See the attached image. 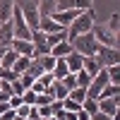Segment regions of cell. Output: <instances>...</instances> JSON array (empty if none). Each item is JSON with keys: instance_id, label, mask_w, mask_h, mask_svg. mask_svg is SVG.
<instances>
[{"instance_id": "5", "label": "cell", "mask_w": 120, "mask_h": 120, "mask_svg": "<svg viewBox=\"0 0 120 120\" xmlns=\"http://www.w3.org/2000/svg\"><path fill=\"white\" fill-rule=\"evenodd\" d=\"M96 63L98 67H111V65H120V48H111V46H98L96 51Z\"/></svg>"}, {"instance_id": "27", "label": "cell", "mask_w": 120, "mask_h": 120, "mask_svg": "<svg viewBox=\"0 0 120 120\" xmlns=\"http://www.w3.org/2000/svg\"><path fill=\"white\" fill-rule=\"evenodd\" d=\"M17 77L19 75H15L12 70H3V67H0V79H3V82H15Z\"/></svg>"}, {"instance_id": "12", "label": "cell", "mask_w": 120, "mask_h": 120, "mask_svg": "<svg viewBox=\"0 0 120 120\" xmlns=\"http://www.w3.org/2000/svg\"><path fill=\"white\" fill-rule=\"evenodd\" d=\"M48 53H51L53 58H65L67 53H72V43H70L67 38H65V41L55 43V46H53V48H51V51H48Z\"/></svg>"}, {"instance_id": "15", "label": "cell", "mask_w": 120, "mask_h": 120, "mask_svg": "<svg viewBox=\"0 0 120 120\" xmlns=\"http://www.w3.org/2000/svg\"><path fill=\"white\" fill-rule=\"evenodd\" d=\"M65 38H67V31H65V29H60V31H53V34H46V46H48V51H51L55 43L65 41Z\"/></svg>"}, {"instance_id": "1", "label": "cell", "mask_w": 120, "mask_h": 120, "mask_svg": "<svg viewBox=\"0 0 120 120\" xmlns=\"http://www.w3.org/2000/svg\"><path fill=\"white\" fill-rule=\"evenodd\" d=\"M96 12H94V7L91 10H84V12H79L72 22H70V26L65 29L67 31V41L70 38H75V36H79V34H86V31H91V26H94V22H96Z\"/></svg>"}, {"instance_id": "25", "label": "cell", "mask_w": 120, "mask_h": 120, "mask_svg": "<svg viewBox=\"0 0 120 120\" xmlns=\"http://www.w3.org/2000/svg\"><path fill=\"white\" fill-rule=\"evenodd\" d=\"M22 101H24L26 106H34V103H36V91H31V89H24V91H22Z\"/></svg>"}, {"instance_id": "7", "label": "cell", "mask_w": 120, "mask_h": 120, "mask_svg": "<svg viewBox=\"0 0 120 120\" xmlns=\"http://www.w3.org/2000/svg\"><path fill=\"white\" fill-rule=\"evenodd\" d=\"M7 48H12L17 55H34V46L29 38H12Z\"/></svg>"}, {"instance_id": "30", "label": "cell", "mask_w": 120, "mask_h": 120, "mask_svg": "<svg viewBox=\"0 0 120 120\" xmlns=\"http://www.w3.org/2000/svg\"><path fill=\"white\" fill-rule=\"evenodd\" d=\"M17 118V113H15V108H7V111L0 115V120H15Z\"/></svg>"}, {"instance_id": "8", "label": "cell", "mask_w": 120, "mask_h": 120, "mask_svg": "<svg viewBox=\"0 0 120 120\" xmlns=\"http://www.w3.org/2000/svg\"><path fill=\"white\" fill-rule=\"evenodd\" d=\"M98 111L106 113V115L120 113V96H115V98H98Z\"/></svg>"}, {"instance_id": "2", "label": "cell", "mask_w": 120, "mask_h": 120, "mask_svg": "<svg viewBox=\"0 0 120 120\" xmlns=\"http://www.w3.org/2000/svg\"><path fill=\"white\" fill-rule=\"evenodd\" d=\"M70 43H72V51L79 53L82 58H91V55H96V51H98V41L94 38L91 31H86V34H79V36H75V38H70Z\"/></svg>"}, {"instance_id": "33", "label": "cell", "mask_w": 120, "mask_h": 120, "mask_svg": "<svg viewBox=\"0 0 120 120\" xmlns=\"http://www.w3.org/2000/svg\"><path fill=\"white\" fill-rule=\"evenodd\" d=\"M5 51H7V46H0V58L5 55Z\"/></svg>"}, {"instance_id": "9", "label": "cell", "mask_w": 120, "mask_h": 120, "mask_svg": "<svg viewBox=\"0 0 120 120\" xmlns=\"http://www.w3.org/2000/svg\"><path fill=\"white\" fill-rule=\"evenodd\" d=\"M15 38V31H12V22H0V46H10V41Z\"/></svg>"}, {"instance_id": "13", "label": "cell", "mask_w": 120, "mask_h": 120, "mask_svg": "<svg viewBox=\"0 0 120 120\" xmlns=\"http://www.w3.org/2000/svg\"><path fill=\"white\" fill-rule=\"evenodd\" d=\"M29 65H31V55H17L15 65H12V72L15 75H22V72L29 70Z\"/></svg>"}, {"instance_id": "21", "label": "cell", "mask_w": 120, "mask_h": 120, "mask_svg": "<svg viewBox=\"0 0 120 120\" xmlns=\"http://www.w3.org/2000/svg\"><path fill=\"white\" fill-rule=\"evenodd\" d=\"M106 72H108V82H111V84H120V65L106 67Z\"/></svg>"}, {"instance_id": "6", "label": "cell", "mask_w": 120, "mask_h": 120, "mask_svg": "<svg viewBox=\"0 0 120 120\" xmlns=\"http://www.w3.org/2000/svg\"><path fill=\"white\" fill-rule=\"evenodd\" d=\"M94 5H96V0H58L55 10H79V12H84V10H91Z\"/></svg>"}, {"instance_id": "20", "label": "cell", "mask_w": 120, "mask_h": 120, "mask_svg": "<svg viewBox=\"0 0 120 120\" xmlns=\"http://www.w3.org/2000/svg\"><path fill=\"white\" fill-rule=\"evenodd\" d=\"M82 111H84V113H89V118H91V115L98 111V101H96V98H89V96H86L84 101H82Z\"/></svg>"}, {"instance_id": "19", "label": "cell", "mask_w": 120, "mask_h": 120, "mask_svg": "<svg viewBox=\"0 0 120 120\" xmlns=\"http://www.w3.org/2000/svg\"><path fill=\"white\" fill-rule=\"evenodd\" d=\"M82 70H84L86 75H91V77H94V75H96V72H98V70H101V67H98L96 58L91 55V58H84V60H82Z\"/></svg>"}, {"instance_id": "11", "label": "cell", "mask_w": 120, "mask_h": 120, "mask_svg": "<svg viewBox=\"0 0 120 120\" xmlns=\"http://www.w3.org/2000/svg\"><path fill=\"white\" fill-rule=\"evenodd\" d=\"M82 55H79V53H67L65 55V65H67V70H70V72H79V70H82Z\"/></svg>"}, {"instance_id": "3", "label": "cell", "mask_w": 120, "mask_h": 120, "mask_svg": "<svg viewBox=\"0 0 120 120\" xmlns=\"http://www.w3.org/2000/svg\"><path fill=\"white\" fill-rule=\"evenodd\" d=\"M91 34L94 38L98 41V46H111V48H120V34L111 31V29L106 26L103 19H96L94 26H91Z\"/></svg>"}, {"instance_id": "29", "label": "cell", "mask_w": 120, "mask_h": 120, "mask_svg": "<svg viewBox=\"0 0 120 120\" xmlns=\"http://www.w3.org/2000/svg\"><path fill=\"white\" fill-rule=\"evenodd\" d=\"M26 120H41V113H38V106H29Z\"/></svg>"}, {"instance_id": "24", "label": "cell", "mask_w": 120, "mask_h": 120, "mask_svg": "<svg viewBox=\"0 0 120 120\" xmlns=\"http://www.w3.org/2000/svg\"><path fill=\"white\" fill-rule=\"evenodd\" d=\"M75 77H77V86H82V89H86V86H89V82H91V75H86L84 70L75 72Z\"/></svg>"}, {"instance_id": "4", "label": "cell", "mask_w": 120, "mask_h": 120, "mask_svg": "<svg viewBox=\"0 0 120 120\" xmlns=\"http://www.w3.org/2000/svg\"><path fill=\"white\" fill-rule=\"evenodd\" d=\"M17 10L22 12L24 22L29 24V29H38V19H41V15H38V0H15Z\"/></svg>"}, {"instance_id": "18", "label": "cell", "mask_w": 120, "mask_h": 120, "mask_svg": "<svg viewBox=\"0 0 120 120\" xmlns=\"http://www.w3.org/2000/svg\"><path fill=\"white\" fill-rule=\"evenodd\" d=\"M15 60H17V53L12 51V48H7V51H5V55L0 58V67H3V70H12Z\"/></svg>"}, {"instance_id": "31", "label": "cell", "mask_w": 120, "mask_h": 120, "mask_svg": "<svg viewBox=\"0 0 120 120\" xmlns=\"http://www.w3.org/2000/svg\"><path fill=\"white\" fill-rule=\"evenodd\" d=\"M89 120H113V115H106V113H101V111H96Z\"/></svg>"}, {"instance_id": "14", "label": "cell", "mask_w": 120, "mask_h": 120, "mask_svg": "<svg viewBox=\"0 0 120 120\" xmlns=\"http://www.w3.org/2000/svg\"><path fill=\"white\" fill-rule=\"evenodd\" d=\"M55 7H58V0H38V15H41V17L53 15Z\"/></svg>"}, {"instance_id": "10", "label": "cell", "mask_w": 120, "mask_h": 120, "mask_svg": "<svg viewBox=\"0 0 120 120\" xmlns=\"http://www.w3.org/2000/svg\"><path fill=\"white\" fill-rule=\"evenodd\" d=\"M38 29H41L43 34H53V31H60L63 26H60L53 17H41V19H38Z\"/></svg>"}, {"instance_id": "23", "label": "cell", "mask_w": 120, "mask_h": 120, "mask_svg": "<svg viewBox=\"0 0 120 120\" xmlns=\"http://www.w3.org/2000/svg\"><path fill=\"white\" fill-rule=\"evenodd\" d=\"M72 101H77V103H82L84 98H86V89H82V86H75V89H70V94H67Z\"/></svg>"}, {"instance_id": "32", "label": "cell", "mask_w": 120, "mask_h": 120, "mask_svg": "<svg viewBox=\"0 0 120 120\" xmlns=\"http://www.w3.org/2000/svg\"><path fill=\"white\" fill-rule=\"evenodd\" d=\"M7 108H10V103H7V101H0V115H3Z\"/></svg>"}, {"instance_id": "26", "label": "cell", "mask_w": 120, "mask_h": 120, "mask_svg": "<svg viewBox=\"0 0 120 120\" xmlns=\"http://www.w3.org/2000/svg\"><path fill=\"white\" fill-rule=\"evenodd\" d=\"M34 79H36V77H31L29 72H22V75H19V84H22L24 89H31V84H34Z\"/></svg>"}, {"instance_id": "22", "label": "cell", "mask_w": 120, "mask_h": 120, "mask_svg": "<svg viewBox=\"0 0 120 120\" xmlns=\"http://www.w3.org/2000/svg\"><path fill=\"white\" fill-rule=\"evenodd\" d=\"M106 26L111 29V31L120 34V15H118V12H111V17H108V22H106Z\"/></svg>"}, {"instance_id": "28", "label": "cell", "mask_w": 120, "mask_h": 120, "mask_svg": "<svg viewBox=\"0 0 120 120\" xmlns=\"http://www.w3.org/2000/svg\"><path fill=\"white\" fill-rule=\"evenodd\" d=\"M7 103H10V108H19L24 101H22V94H15V96H10L7 98Z\"/></svg>"}, {"instance_id": "16", "label": "cell", "mask_w": 120, "mask_h": 120, "mask_svg": "<svg viewBox=\"0 0 120 120\" xmlns=\"http://www.w3.org/2000/svg\"><path fill=\"white\" fill-rule=\"evenodd\" d=\"M12 10H15V0H0V22H7L12 17Z\"/></svg>"}, {"instance_id": "17", "label": "cell", "mask_w": 120, "mask_h": 120, "mask_svg": "<svg viewBox=\"0 0 120 120\" xmlns=\"http://www.w3.org/2000/svg\"><path fill=\"white\" fill-rule=\"evenodd\" d=\"M115 96H120V84H106L101 89V94H98V98H115Z\"/></svg>"}]
</instances>
